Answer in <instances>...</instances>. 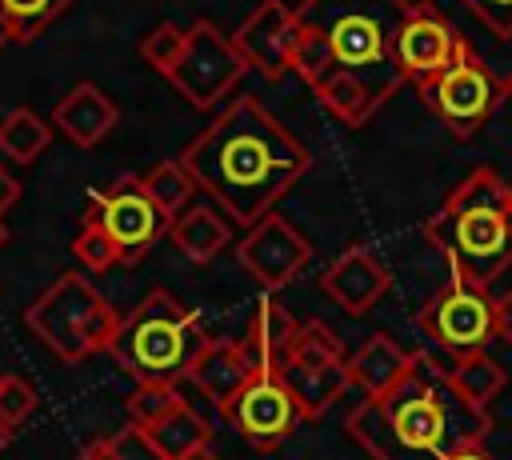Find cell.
I'll list each match as a JSON object with an SVG mask.
<instances>
[{
	"mask_svg": "<svg viewBox=\"0 0 512 460\" xmlns=\"http://www.w3.org/2000/svg\"><path fill=\"white\" fill-rule=\"evenodd\" d=\"M236 52L244 56L248 68H256L264 80H280L292 72L296 64V44H300V28L296 16L284 0H260L244 24L232 32Z\"/></svg>",
	"mask_w": 512,
	"mask_h": 460,
	"instance_id": "cell-14",
	"label": "cell"
},
{
	"mask_svg": "<svg viewBox=\"0 0 512 460\" xmlns=\"http://www.w3.org/2000/svg\"><path fill=\"white\" fill-rule=\"evenodd\" d=\"M416 324L452 360L484 352L492 344V292L452 272L448 284L416 312Z\"/></svg>",
	"mask_w": 512,
	"mask_h": 460,
	"instance_id": "cell-10",
	"label": "cell"
},
{
	"mask_svg": "<svg viewBox=\"0 0 512 460\" xmlns=\"http://www.w3.org/2000/svg\"><path fill=\"white\" fill-rule=\"evenodd\" d=\"M236 260L240 268L264 288V292H280L288 288L304 264L312 260V244L308 236L280 212H268L260 224L248 228V236L236 244Z\"/></svg>",
	"mask_w": 512,
	"mask_h": 460,
	"instance_id": "cell-12",
	"label": "cell"
},
{
	"mask_svg": "<svg viewBox=\"0 0 512 460\" xmlns=\"http://www.w3.org/2000/svg\"><path fill=\"white\" fill-rule=\"evenodd\" d=\"M448 376H452L456 392H460L468 404H476V408H488V404L504 392V384H508V372H504L488 352H472V356H464V360H452V364H448Z\"/></svg>",
	"mask_w": 512,
	"mask_h": 460,
	"instance_id": "cell-24",
	"label": "cell"
},
{
	"mask_svg": "<svg viewBox=\"0 0 512 460\" xmlns=\"http://www.w3.org/2000/svg\"><path fill=\"white\" fill-rule=\"evenodd\" d=\"M492 36L508 40L512 36V0H460Z\"/></svg>",
	"mask_w": 512,
	"mask_h": 460,
	"instance_id": "cell-33",
	"label": "cell"
},
{
	"mask_svg": "<svg viewBox=\"0 0 512 460\" xmlns=\"http://www.w3.org/2000/svg\"><path fill=\"white\" fill-rule=\"evenodd\" d=\"M424 104L432 108V116L460 140L476 136L488 116L496 112L500 96H504V80L492 76V68L468 48L456 64H448L444 72L428 76L424 84H416Z\"/></svg>",
	"mask_w": 512,
	"mask_h": 460,
	"instance_id": "cell-8",
	"label": "cell"
},
{
	"mask_svg": "<svg viewBox=\"0 0 512 460\" xmlns=\"http://www.w3.org/2000/svg\"><path fill=\"white\" fill-rule=\"evenodd\" d=\"M72 0H0V12L8 16L12 24V40L28 44L36 40L48 24H56L64 12H68Z\"/></svg>",
	"mask_w": 512,
	"mask_h": 460,
	"instance_id": "cell-27",
	"label": "cell"
},
{
	"mask_svg": "<svg viewBox=\"0 0 512 460\" xmlns=\"http://www.w3.org/2000/svg\"><path fill=\"white\" fill-rule=\"evenodd\" d=\"M296 332H300V320L288 312V304L276 292H264L256 300L248 328H244V340H240L252 372H280L292 356Z\"/></svg>",
	"mask_w": 512,
	"mask_h": 460,
	"instance_id": "cell-16",
	"label": "cell"
},
{
	"mask_svg": "<svg viewBox=\"0 0 512 460\" xmlns=\"http://www.w3.org/2000/svg\"><path fill=\"white\" fill-rule=\"evenodd\" d=\"M472 44L460 36V28L432 4H412L400 32H396V64L404 80L424 84L428 76L456 64Z\"/></svg>",
	"mask_w": 512,
	"mask_h": 460,
	"instance_id": "cell-13",
	"label": "cell"
},
{
	"mask_svg": "<svg viewBox=\"0 0 512 460\" xmlns=\"http://www.w3.org/2000/svg\"><path fill=\"white\" fill-rule=\"evenodd\" d=\"M168 236L192 264H208L224 252V244H232V220L216 204H188L172 220Z\"/></svg>",
	"mask_w": 512,
	"mask_h": 460,
	"instance_id": "cell-20",
	"label": "cell"
},
{
	"mask_svg": "<svg viewBox=\"0 0 512 460\" xmlns=\"http://www.w3.org/2000/svg\"><path fill=\"white\" fill-rule=\"evenodd\" d=\"M184 404V396L176 392V384H136L132 392H128V400H124V408H128V424H136V428H152V424H160L168 412H176Z\"/></svg>",
	"mask_w": 512,
	"mask_h": 460,
	"instance_id": "cell-28",
	"label": "cell"
},
{
	"mask_svg": "<svg viewBox=\"0 0 512 460\" xmlns=\"http://www.w3.org/2000/svg\"><path fill=\"white\" fill-rule=\"evenodd\" d=\"M180 164L232 224L252 228L308 172L312 156L256 96H240L180 152Z\"/></svg>",
	"mask_w": 512,
	"mask_h": 460,
	"instance_id": "cell-2",
	"label": "cell"
},
{
	"mask_svg": "<svg viewBox=\"0 0 512 460\" xmlns=\"http://www.w3.org/2000/svg\"><path fill=\"white\" fill-rule=\"evenodd\" d=\"M248 376H252V364H248L240 340H216V336H208V344L200 348V356L192 360V372H188V380L216 404V412L248 384Z\"/></svg>",
	"mask_w": 512,
	"mask_h": 460,
	"instance_id": "cell-18",
	"label": "cell"
},
{
	"mask_svg": "<svg viewBox=\"0 0 512 460\" xmlns=\"http://www.w3.org/2000/svg\"><path fill=\"white\" fill-rule=\"evenodd\" d=\"M72 460H116V456H112V444H108V436H104V440L84 444V448H80Z\"/></svg>",
	"mask_w": 512,
	"mask_h": 460,
	"instance_id": "cell-36",
	"label": "cell"
},
{
	"mask_svg": "<svg viewBox=\"0 0 512 460\" xmlns=\"http://www.w3.org/2000/svg\"><path fill=\"white\" fill-rule=\"evenodd\" d=\"M204 344L208 332L200 316L168 288H152L128 316H120L108 352L136 384H176L192 372Z\"/></svg>",
	"mask_w": 512,
	"mask_h": 460,
	"instance_id": "cell-5",
	"label": "cell"
},
{
	"mask_svg": "<svg viewBox=\"0 0 512 460\" xmlns=\"http://www.w3.org/2000/svg\"><path fill=\"white\" fill-rule=\"evenodd\" d=\"M320 288L340 304V312L364 316V312H372V308L384 300V292L392 288V276H388V268H384L368 248L352 244V248H344V252L324 268Z\"/></svg>",
	"mask_w": 512,
	"mask_h": 460,
	"instance_id": "cell-15",
	"label": "cell"
},
{
	"mask_svg": "<svg viewBox=\"0 0 512 460\" xmlns=\"http://www.w3.org/2000/svg\"><path fill=\"white\" fill-rule=\"evenodd\" d=\"M220 416L240 432V440L256 452H276L292 440L296 424L304 420L296 396L280 380V372H252L248 384L220 408Z\"/></svg>",
	"mask_w": 512,
	"mask_h": 460,
	"instance_id": "cell-11",
	"label": "cell"
},
{
	"mask_svg": "<svg viewBox=\"0 0 512 460\" xmlns=\"http://www.w3.org/2000/svg\"><path fill=\"white\" fill-rule=\"evenodd\" d=\"M28 332L64 364H80L92 352H108L120 312L80 272H60L24 312Z\"/></svg>",
	"mask_w": 512,
	"mask_h": 460,
	"instance_id": "cell-6",
	"label": "cell"
},
{
	"mask_svg": "<svg viewBox=\"0 0 512 460\" xmlns=\"http://www.w3.org/2000/svg\"><path fill=\"white\" fill-rule=\"evenodd\" d=\"M52 144V120H44L36 108L20 104L0 120V152L16 164L40 160V152Z\"/></svg>",
	"mask_w": 512,
	"mask_h": 460,
	"instance_id": "cell-23",
	"label": "cell"
},
{
	"mask_svg": "<svg viewBox=\"0 0 512 460\" xmlns=\"http://www.w3.org/2000/svg\"><path fill=\"white\" fill-rule=\"evenodd\" d=\"M184 36H188V28H180V24H156L144 40H140V56H144V64L148 68H156L160 76H168L172 72V64H176V56H180V48H184Z\"/></svg>",
	"mask_w": 512,
	"mask_h": 460,
	"instance_id": "cell-29",
	"label": "cell"
},
{
	"mask_svg": "<svg viewBox=\"0 0 512 460\" xmlns=\"http://www.w3.org/2000/svg\"><path fill=\"white\" fill-rule=\"evenodd\" d=\"M108 444H112V456H116V460H164V456L156 452V444L148 440V432L136 428V424H128V428H120L116 436H108Z\"/></svg>",
	"mask_w": 512,
	"mask_h": 460,
	"instance_id": "cell-32",
	"label": "cell"
},
{
	"mask_svg": "<svg viewBox=\"0 0 512 460\" xmlns=\"http://www.w3.org/2000/svg\"><path fill=\"white\" fill-rule=\"evenodd\" d=\"M0 384H4V372H0Z\"/></svg>",
	"mask_w": 512,
	"mask_h": 460,
	"instance_id": "cell-43",
	"label": "cell"
},
{
	"mask_svg": "<svg viewBox=\"0 0 512 460\" xmlns=\"http://www.w3.org/2000/svg\"><path fill=\"white\" fill-rule=\"evenodd\" d=\"M116 120H120L116 104H112L92 80L72 84V88L56 100V108H52V124H56L76 148H96V144L116 128Z\"/></svg>",
	"mask_w": 512,
	"mask_h": 460,
	"instance_id": "cell-17",
	"label": "cell"
},
{
	"mask_svg": "<svg viewBox=\"0 0 512 460\" xmlns=\"http://www.w3.org/2000/svg\"><path fill=\"white\" fill-rule=\"evenodd\" d=\"M4 240H8V232H4V224H0V244H4Z\"/></svg>",
	"mask_w": 512,
	"mask_h": 460,
	"instance_id": "cell-42",
	"label": "cell"
},
{
	"mask_svg": "<svg viewBox=\"0 0 512 460\" xmlns=\"http://www.w3.org/2000/svg\"><path fill=\"white\" fill-rule=\"evenodd\" d=\"M184 460H220V456H216L212 448H196V452H188Z\"/></svg>",
	"mask_w": 512,
	"mask_h": 460,
	"instance_id": "cell-38",
	"label": "cell"
},
{
	"mask_svg": "<svg viewBox=\"0 0 512 460\" xmlns=\"http://www.w3.org/2000/svg\"><path fill=\"white\" fill-rule=\"evenodd\" d=\"M84 220L104 228V236L120 252V264H140L160 244V236H168V228H172V220L144 192L140 176H120L108 188L92 192Z\"/></svg>",
	"mask_w": 512,
	"mask_h": 460,
	"instance_id": "cell-9",
	"label": "cell"
},
{
	"mask_svg": "<svg viewBox=\"0 0 512 460\" xmlns=\"http://www.w3.org/2000/svg\"><path fill=\"white\" fill-rule=\"evenodd\" d=\"M424 236L448 256V272L488 288L512 268V184L496 168H472L428 216Z\"/></svg>",
	"mask_w": 512,
	"mask_h": 460,
	"instance_id": "cell-4",
	"label": "cell"
},
{
	"mask_svg": "<svg viewBox=\"0 0 512 460\" xmlns=\"http://www.w3.org/2000/svg\"><path fill=\"white\" fill-rule=\"evenodd\" d=\"M36 404H40V396L24 376H4V384H0V424L8 432H16L36 412Z\"/></svg>",
	"mask_w": 512,
	"mask_h": 460,
	"instance_id": "cell-31",
	"label": "cell"
},
{
	"mask_svg": "<svg viewBox=\"0 0 512 460\" xmlns=\"http://www.w3.org/2000/svg\"><path fill=\"white\" fill-rule=\"evenodd\" d=\"M412 356L408 348H400L388 332H372L352 356H348V376L352 384L364 388V396H384L388 388H396L408 368H412Z\"/></svg>",
	"mask_w": 512,
	"mask_h": 460,
	"instance_id": "cell-19",
	"label": "cell"
},
{
	"mask_svg": "<svg viewBox=\"0 0 512 460\" xmlns=\"http://www.w3.org/2000/svg\"><path fill=\"white\" fill-rule=\"evenodd\" d=\"M8 440H12V432H8V428H4V424H0V452H4V448H8Z\"/></svg>",
	"mask_w": 512,
	"mask_h": 460,
	"instance_id": "cell-40",
	"label": "cell"
},
{
	"mask_svg": "<svg viewBox=\"0 0 512 460\" xmlns=\"http://www.w3.org/2000/svg\"><path fill=\"white\" fill-rule=\"evenodd\" d=\"M344 428L372 460H448L484 444L492 416L456 392L448 364L416 352L408 376L384 396H364Z\"/></svg>",
	"mask_w": 512,
	"mask_h": 460,
	"instance_id": "cell-3",
	"label": "cell"
},
{
	"mask_svg": "<svg viewBox=\"0 0 512 460\" xmlns=\"http://www.w3.org/2000/svg\"><path fill=\"white\" fill-rule=\"evenodd\" d=\"M344 360H348L344 356V340L324 320H304L300 324L292 356H288L292 368H332V364H344Z\"/></svg>",
	"mask_w": 512,
	"mask_h": 460,
	"instance_id": "cell-26",
	"label": "cell"
},
{
	"mask_svg": "<svg viewBox=\"0 0 512 460\" xmlns=\"http://www.w3.org/2000/svg\"><path fill=\"white\" fill-rule=\"evenodd\" d=\"M504 96H512V72H508V80H504Z\"/></svg>",
	"mask_w": 512,
	"mask_h": 460,
	"instance_id": "cell-41",
	"label": "cell"
},
{
	"mask_svg": "<svg viewBox=\"0 0 512 460\" xmlns=\"http://www.w3.org/2000/svg\"><path fill=\"white\" fill-rule=\"evenodd\" d=\"M244 72H248V64L236 52L232 36H224L212 20H192L188 36H184V48H180V56H176V64H172V72L164 80L192 108L208 112L240 84Z\"/></svg>",
	"mask_w": 512,
	"mask_h": 460,
	"instance_id": "cell-7",
	"label": "cell"
},
{
	"mask_svg": "<svg viewBox=\"0 0 512 460\" xmlns=\"http://www.w3.org/2000/svg\"><path fill=\"white\" fill-rule=\"evenodd\" d=\"M72 256H76L88 272H108L112 264H120L116 244H112V240L104 236V228L92 224V220H80V232H76V240H72Z\"/></svg>",
	"mask_w": 512,
	"mask_h": 460,
	"instance_id": "cell-30",
	"label": "cell"
},
{
	"mask_svg": "<svg viewBox=\"0 0 512 460\" xmlns=\"http://www.w3.org/2000/svg\"><path fill=\"white\" fill-rule=\"evenodd\" d=\"M144 432H148V440L156 444V452H160L164 460H184L188 452L208 448V436H212L208 420H204L192 404H180L176 412H168L160 424H152V428H144Z\"/></svg>",
	"mask_w": 512,
	"mask_h": 460,
	"instance_id": "cell-22",
	"label": "cell"
},
{
	"mask_svg": "<svg viewBox=\"0 0 512 460\" xmlns=\"http://www.w3.org/2000/svg\"><path fill=\"white\" fill-rule=\"evenodd\" d=\"M448 460H492V456L484 452V444H476V448H464V452H456V456H448Z\"/></svg>",
	"mask_w": 512,
	"mask_h": 460,
	"instance_id": "cell-37",
	"label": "cell"
},
{
	"mask_svg": "<svg viewBox=\"0 0 512 460\" xmlns=\"http://www.w3.org/2000/svg\"><path fill=\"white\" fill-rule=\"evenodd\" d=\"M8 40H12V24H8V16L0 12V48H4Z\"/></svg>",
	"mask_w": 512,
	"mask_h": 460,
	"instance_id": "cell-39",
	"label": "cell"
},
{
	"mask_svg": "<svg viewBox=\"0 0 512 460\" xmlns=\"http://www.w3.org/2000/svg\"><path fill=\"white\" fill-rule=\"evenodd\" d=\"M408 8V0H300L292 8L300 28L292 72L340 124H368L408 84L396 64Z\"/></svg>",
	"mask_w": 512,
	"mask_h": 460,
	"instance_id": "cell-1",
	"label": "cell"
},
{
	"mask_svg": "<svg viewBox=\"0 0 512 460\" xmlns=\"http://www.w3.org/2000/svg\"><path fill=\"white\" fill-rule=\"evenodd\" d=\"M144 180V192L156 200V208L168 216V220H176L188 204H192V196H196V180L188 176V168L180 164V160H160L148 176H140Z\"/></svg>",
	"mask_w": 512,
	"mask_h": 460,
	"instance_id": "cell-25",
	"label": "cell"
},
{
	"mask_svg": "<svg viewBox=\"0 0 512 460\" xmlns=\"http://www.w3.org/2000/svg\"><path fill=\"white\" fill-rule=\"evenodd\" d=\"M16 200H20V180H16V176H12V172L0 164V216H4V212H8Z\"/></svg>",
	"mask_w": 512,
	"mask_h": 460,
	"instance_id": "cell-35",
	"label": "cell"
},
{
	"mask_svg": "<svg viewBox=\"0 0 512 460\" xmlns=\"http://www.w3.org/2000/svg\"><path fill=\"white\" fill-rule=\"evenodd\" d=\"M492 340L512 348V292L492 296Z\"/></svg>",
	"mask_w": 512,
	"mask_h": 460,
	"instance_id": "cell-34",
	"label": "cell"
},
{
	"mask_svg": "<svg viewBox=\"0 0 512 460\" xmlns=\"http://www.w3.org/2000/svg\"><path fill=\"white\" fill-rule=\"evenodd\" d=\"M280 380L296 396V408H300L304 420H320L352 388L348 360L344 364H332V368H292V364H284L280 368Z\"/></svg>",
	"mask_w": 512,
	"mask_h": 460,
	"instance_id": "cell-21",
	"label": "cell"
}]
</instances>
